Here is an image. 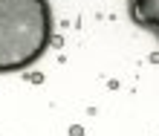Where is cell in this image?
Masks as SVG:
<instances>
[{
  "label": "cell",
  "mask_w": 159,
  "mask_h": 136,
  "mask_svg": "<svg viewBox=\"0 0 159 136\" xmlns=\"http://www.w3.org/2000/svg\"><path fill=\"white\" fill-rule=\"evenodd\" d=\"M52 41L46 0H0V72H20L38 61Z\"/></svg>",
  "instance_id": "6da1fadb"
},
{
  "label": "cell",
  "mask_w": 159,
  "mask_h": 136,
  "mask_svg": "<svg viewBox=\"0 0 159 136\" xmlns=\"http://www.w3.org/2000/svg\"><path fill=\"white\" fill-rule=\"evenodd\" d=\"M130 17L159 35V0H130Z\"/></svg>",
  "instance_id": "7a4b0ae2"
}]
</instances>
